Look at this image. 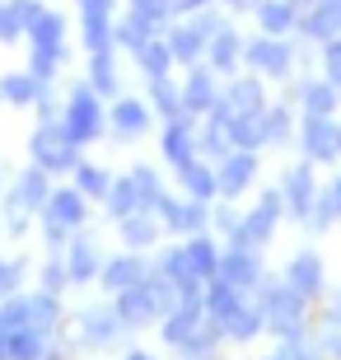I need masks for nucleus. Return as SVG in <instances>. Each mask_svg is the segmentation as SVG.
I'll list each match as a JSON object with an SVG mask.
<instances>
[{"label": "nucleus", "instance_id": "obj_1", "mask_svg": "<svg viewBox=\"0 0 341 360\" xmlns=\"http://www.w3.org/2000/svg\"><path fill=\"white\" fill-rule=\"evenodd\" d=\"M304 300L300 290H290L285 281H262V295H257V309H262L266 328H271L276 337H304Z\"/></svg>", "mask_w": 341, "mask_h": 360}, {"label": "nucleus", "instance_id": "obj_2", "mask_svg": "<svg viewBox=\"0 0 341 360\" xmlns=\"http://www.w3.org/2000/svg\"><path fill=\"white\" fill-rule=\"evenodd\" d=\"M38 220H42L47 248H52V253H66V243L75 239V229L84 225V197H79L75 187H61V192L47 197V206L38 211Z\"/></svg>", "mask_w": 341, "mask_h": 360}, {"label": "nucleus", "instance_id": "obj_3", "mask_svg": "<svg viewBox=\"0 0 341 360\" xmlns=\"http://www.w3.org/2000/svg\"><path fill=\"white\" fill-rule=\"evenodd\" d=\"M28 150H33V164L47 169V174H70L79 164V146L66 136L61 122H42L33 131V141H28Z\"/></svg>", "mask_w": 341, "mask_h": 360}, {"label": "nucleus", "instance_id": "obj_4", "mask_svg": "<svg viewBox=\"0 0 341 360\" xmlns=\"http://www.w3.org/2000/svg\"><path fill=\"white\" fill-rule=\"evenodd\" d=\"M243 66L257 75V80H285L290 75V66H295V47H290L285 38H252V42H243Z\"/></svg>", "mask_w": 341, "mask_h": 360}, {"label": "nucleus", "instance_id": "obj_5", "mask_svg": "<svg viewBox=\"0 0 341 360\" xmlns=\"http://www.w3.org/2000/svg\"><path fill=\"white\" fill-rule=\"evenodd\" d=\"M281 215H285V201H281V192H266V197L257 201L248 215H243V225H238L234 243H238V248H252V253H262V243L276 234Z\"/></svg>", "mask_w": 341, "mask_h": 360}, {"label": "nucleus", "instance_id": "obj_6", "mask_svg": "<svg viewBox=\"0 0 341 360\" xmlns=\"http://www.w3.org/2000/svg\"><path fill=\"white\" fill-rule=\"evenodd\" d=\"M61 127H66V136L75 141V146H89L94 136L103 131V103H98V94H94V89H75V94H70Z\"/></svg>", "mask_w": 341, "mask_h": 360}, {"label": "nucleus", "instance_id": "obj_7", "mask_svg": "<svg viewBox=\"0 0 341 360\" xmlns=\"http://www.w3.org/2000/svg\"><path fill=\"white\" fill-rule=\"evenodd\" d=\"M122 333H131V328L122 323L117 304H89V309H79V342H84V347H112Z\"/></svg>", "mask_w": 341, "mask_h": 360}, {"label": "nucleus", "instance_id": "obj_8", "mask_svg": "<svg viewBox=\"0 0 341 360\" xmlns=\"http://www.w3.org/2000/svg\"><path fill=\"white\" fill-rule=\"evenodd\" d=\"M281 201H285V215L290 220H309V211H314L318 201V183H314V164H295V169H285V183H281Z\"/></svg>", "mask_w": 341, "mask_h": 360}, {"label": "nucleus", "instance_id": "obj_9", "mask_svg": "<svg viewBox=\"0 0 341 360\" xmlns=\"http://www.w3.org/2000/svg\"><path fill=\"white\" fill-rule=\"evenodd\" d=\"M300 146L309 155V164H328L341 155V127L332 117H304L300 122Z\"/></svg>", "mask_w": 341, "mask_h": 360}, {"label": "nucleus", "instance_id": "obj_10", "mask_svg": "<svg viewBox=\"0 0 341 360\" xmlns=\"http://www.w3.org/2000/svg\"><path fill=\"white\" fill-rule=\"evenodd\" d=\"M215 276L224 281V285H234L238 295H248L262 285V262H257V253L252 248H229V253H220V267H215Z\"/></svg>", "mask_w": 341, "mask_h": 360}, {"label": "nucleus", "instance_id": "obj_11", "mask_svg": "<svg viewBox=\"0 0 341 360\" xmlns=\"http://www.w3.org/2000/svg\"><path fill=\"white\" fill-rule=\"evenodd\" d=\"M252 178H257V155L252 150H229L220 164H215V187H220V197H238V192H248Z\"/></svg>", "mask_w": 341, "mask_h": 360}, {"label": "nucleus", "instance_id": "obj_12", "mask_svg": "<svg viewBox=\"0 0 341 360\" xmlns=\"http://www.w3.org/2000/svg\"><path fill=\"white\" fill-rule=\"evenodd\" d=\"M281 281H285L290 290H300L304 300H318V295H323V281H328L318 248H300V253L285 262V276H281Z\"/></svg>", "mask_w": 341, "mask_h": 360}, {"label": "nucleus", "instance_id": "obj_13", "mask_svg": "<svg viewBox=\"0 0 341 360\" xmlns=\"http://www.w3.org/2000/svg\"><path fill=\"white\" fill-rule=\"evenodd\" d=\"M224 112V117H248V112H262L266 108V94H262V80L257 75H248V80H234L224 84L220 103H215Z\"/></svg>", "mask_w": 341, "mask_h": 360}, {"label": "nucleus", "instance_id": "obj_14", "mask_svg": "<svg viewBox=\"0 0 341 360\" xmlns=\"http://www.w3.org/2000/svg\"><path fill=\"white\" fill-rule=\"evenodd\" d=\"M159 215H164V225L173 229V234H201V229L210 225V211L206 201H178V197H164V206H159Z\"/></svg>", "mask_w": 341, "mask_h": 360}, {"label": "nucleus", "instance_id": "obj_15", "mask_svg": "<svg viewBox=\"0 0 341 360\" xmlns=\"http://www.w3.org/2000/svg\"><path fill=\"white\" fill-rule=\"evenodd\" d=\"M112 304H117L122 323L127 328H145V323H155L159 319V304H155V295H150V285H131V290H117L112 295Z\"/></svg>", "mask_w": 341, "mask_h": 360}, {"label": "nucleus", "instance_id": "obj_16", "mask_svg": "<svg viewBox=\"0 0 341 360\" xmlns=\"http://www.w3.org/2000/svg\"><path fill=\"white\" fill-rule=\"evenodd\" d=\"M145 271H150V262H145L141 253H117L112 262H103V267H98V276H103L108 295H117V290H131V285H141Z\"/></svg>", "mask_w": 341, "mask_h": 360}, {"label": "nucleus", "instance_id": "obj_17", "mask_svg": "<svg viewBox=\"0 0 341 360\" xmlns=\"http://www.w3.org/2000/svg\"><path fill=\"white\" fill-rule=\"evenodd\" d=\"M206 61H210L215 75H234V70L243 66V38H238V28L224 24L220 33L206 42Z\"/></svg>", "mask_w": 341, "mask_h": 360}, {"label": "nucleus", "instance_id": "obj_18", "mask_svg": "<svg viewBox=\"0 0 341 360\" xmlns=\"http://www.w3.org/2000/svg\"><path fill=\"white\" fill-rule=\"evenodd\" d=\"M178 89H183V112H187V117H192V112H215V103H220L215 70H192Z\"/></svg>", "mask_w": 341, "mask_h": 360}, {"label": "nucleus", "instance_id": "obj_19", "mask_svg": "<svg viewBox=\"0 0 341 360\" xmlns=\"http://www.w3.org/2000/svg\"><path fill=\"white\" fill-rule=\"evenodd\" d=\"M108 122H112V131H117L122 141H141V136L150 131V103H141V98H117L112 112H108Z\"/></svg>", "mask_w": 341, "mask_h": 360}, {"label": "nucleus", "instance_id": "obj_20", "mask_svg": "<svg viewBox=\"0 0 341 360\" xmlns=\"http://www.w3.org/2000/svg\"><path fill=\"white\" fill-rule=\"evenodd\" d=\"M164 160H169L173 169H183L187 160H197V127H192V117H173L169 127H164Z\"/></svg>", "mask_w": 341, "mask_h": 360}, {"label": "nucleus", "instance_id": "obj_21", "mask_svg": "<svg viewBox=\"0 0 341 360\" xmlns=\"http://www.w3.org/2000/svg\"><path fill=\"white\" fill-rule=\"evenodd\" d=\"M24 33L33 38L38 52H66V19H61L56 10H38L33 19H28Z\"/></svg>", "mask_w": 341, "mask_h": 360}, {"label": "nucleus", "instance_id": "obj_22", "mask_svg": "<svg viewBox=\"0 0 341 360\" xmlns=\"http://www.w3.org/2000/svg\"><path fill=\"white\" fill-rule=\"evenodd\" d=\"M197 150L201 155H215V160H224V155L234 150V127H229V117H224L220 108L206 112V127L197 131Z\"/></svg>", "mask_w": 341, "mask_h": 360}, {"label": "nucleus", "instance_id": "obj_23", "mask_svg": "<svg viewBox=\"0 0 341 360\" xmlns=\"http://www.w3.org/2000/svg\"><path fill=\"white\" fill-rule=\"evenodd\" d=\"M14 197L24 201L28 211L38 215L42 206H47V197H52V183H47V169H38V164H33V169H24V174L14 178V187H10Z\"/></svg>", "mask_w": 341, "mask_h": 360}, {"label": "nucleus", "instance_id": "obj_24", "mask_svg": "<svg viewBox=\"0 0 341 360\" xmlns=\"http://www.w3.org/2000/svg\"><path fill=\"white\" fill-rule=\"evenodd\" d=\"M178 183H183V192L192 201H210V197H220V187H215V169L201 160H187L183 169H178Z\"/></svg>", "mask_w": 341, "mask_h": 360}, {"label": "nucleus", "instance_id": "obj_25", "mask_svg": "<svg viewBox=\"0 0 341 360\" xmlns=\"http://www.w3.org/2000/svg\"><path fill=\"white\" fill-rule=\"evenodd\" d=\"M117 234L127 243V253H141V248H150L159 239V220H150V211H136L127 220H117Z\"/></svg>", "mask_w": 341, "mask_h": 360}, {"label": "nucleus", "instance_id": "obj_26", "mask_svg": "<svg viewBox=\"0 0 341 360\" xmlns=\"http://www.w3.org/2000/svg\"><path fill=\"white\" fill-rule=\"evenodd\" d=\"M295 19H300V10L290 0H262L257 5V24H262L266 38H285L290 28H295Z\"/></svg>", "mask_w": 341, "mask_h": 360}, {"label": "nucleus", "instance_id": "obj_27", "mask_svg": "<svg viewBox=\"0 0 341 360\" xmlns=\"http://www.w3.org/2000/svg\"><path fill=\"white\" fill-rule=\"evenodd\" d=\"M98 267H103V262H98V248H94L89 239H70L66 243V271H70V281H94L98 276Z\"/></svg>", "mask_w": 341, "mask_h": 360}, {"label": "nucleus", "instance_id": "obj_28", "mask_svg": "<svg viewBox=\"0 0 341 360\" xmlns=\"http://www.w3.org/2000/svg\"><path fill=\"white\" fill-rule=\"evenodd\" d=\"M266 328V319H262V309L257 304H238L229 319H224V328H220V337H229V342H252V337Z\"/></svg>", "mask_w": 341, "mask_h": 360}, {"label": "nucleus", "instance_id": "obj_29", "mask_svg": "<svg viewBox=\"0 0 341 360\" xmlns=\"http://www.w3.org/2000/svg\"><path fill=\"white\" fill-rule=\"evenodd\" d=\"M300 108H304V117H332V108H337V84L332 80L300 84Z\"/></svg>", "mask_w": 341, "mask_h": 360}, {"label": "nucleus", "instance_id": "obj_30", "mask_svg": "<svg viewBox=\"0 0 341 360\" xmlns=\"http://www.w3.org/2000/svg\"><path fill=\"white\" fill-rule=\"evenodd\" d=\"M136 61H141V75H145V80H164V75H169V66H178V61H173V52H169V38H150L141 52H136Z\"/></svg>", "mask_w": 341, "mask_h": 360}, {"label": "nucleus", "instance_id": "obj_31", "mask_svg": "<svg viewBox=\"0 0 341 360\" xmlns=\"http://www.w3.org/2000/svg\"><path fill=\"white\" fill-rule=\"evenodd\" d=\"M103 201H108V215H112V220H127V215L141 211V192H136L131 174H127V178H112V187H108Z\"/></svg>", "mask_w": 341, "mask_h": 360}, {"label": "nucleus", "instance_id": "obj_32", "mask_svg": "<svg viewBox=\"0 0 341 360\" xmlns=\"http://www.w3.org/2000/svg\"><path fill=\"white\" fill-rule=\"evenodd\" d=\"M131 183H136V192H141V211H150V215H159V206H164V183H159V174L150 169V164H136L131 169Z\"/></svg>", "mask_w": 341, "mask_h": 360}, {"label": "nucleus", "instance_id": "obj_33", "mask_svg": "<svg viewBox=\"0 0 341 360\" xmlns=\"http://www.w3.org/2000/svg\"><path fill=\"white\" fill-rule=\"evenodd\" d=\"M150 108H155V112H164V117H187L183 112V89H178V84L169 80V75H164V80H150Z\"/></svg>", "mask_w": 341, "mask_h": 360}, {"label": "nucleus", "instance_id": "obj_34", "mask_svg": "<svg viewBox=\"0 0 341 360\" xmlns=\"http://www.w3.org/2000/svg\"><path fill=\"white\" fill-rule=\"evenodd\" d=\"M70 174H75V192H79V197H108V187H112L108 169H98V164H84V160H79Z\"/></svg>", "mask_w": 341, "mask_h": 360}, {"label": "nucleus", "instance_id": "obj_35", "mask_svg": "<svg viewBox=\"0 0 341 360\" xmlns=\"http://www.w3.org/2000/svg\"><path fill=\"white\" fill-rule=\"evenodd\" d=\"M0 98H5V103L10 108H28L33 103V98H38V80H33V75H0Z\"/></svg>", "mask_w": 341, "mask_h": 360}, {"label": "nucleus", "instance_id": "obj_36", "mask_svg": "<svg viewBox=\"0 0 341 360\" xmlns=\"http://www.w3.org/2000/svg\"><path fill=\"white\" fill-rule=\"evenodd\" d=\"M262 131H266V146H290V108L285 103L262 108Z\"/></svg>", "mask_w": 341, "mask_h": 360}, {"label": "nucleus", "instance_id": "obj_37", "mask_svg": "<svg viewBox=\"0 0 341 360\" xmlns=\"http://www.w3.org/2000/svg\"><path fill=\"white\" fill-rule=\"evenodd\" d=\"M42 351H47V337L38 328H28V323L10 337V360H42Z\"/></svg>", "mask_w": 341, "mask_h": 360}, {"label": "nucleus", "instance_id": "obj_38", "mask_svg": "<svg viewBox=\"0 0 341 360\" xmlns=\"http://www.w3.org/2000/svg\"><path fill=\"white\" fill-rule=\"evenodd\" d=\"M89 89L98 94V98L117 89V70H112V52H94V61H89Z\"/></svg>", "mask_w": 341, "mask_h": 360}, {"label": "nucleus", "instance_id": "obj_39", "mask_svg": "<svg viewBox=\"0 0 341 360\" xmlns=\"http://www.w3.org/2000/svg\"><path fill=\"white\" fill-rule=\"evenodd\" d=\"M70 285V271H66V257H47V262H42V276H38V290L42 295H56V300H61V290H66Z\"/></svg>", "mask_w": 341, "mask_h": 360}, {"label": "nucleus", "instance_id": "obj_40", "mask_svg": "<svg viewBox=\"0 0 341 360\" xmlns=\"http://www.w3.org/2000/svg\"><path fill=\"white\" fill-rule=\"evenodd\" d=\"M24 33V14L14 10V0H0V42H19Z\"/></svg>", "mask_w": 341, "mask_h": 360}, {"label": "nucleus", "instance_id": "obj_41", "mask_svg": "<svg viewBox=\"0 0 341 360\" xmlns=\"http://www.w3.org/2000/svg\"><path fill=\"white\" fill-rule=\"evenodd\" d=\"M28 262L19 257V262H10V257H0V300H10L14 290H19V281H24Z\"/></svg>", "mask_w": 341, "mask_h": 360}, {"label": "nucleus", "instance_id": "obj_42", "mask_svg": "<svg viewBox=\"0 0 341 360\" xmlns=\"http://www.w3.org/2000/svg\"><path fill=\"white\" fill-rule=\"evenodd\" d=\"M210 225H215V229H220V234H224V239L234 243L238 225H243V215H238L234 206H215V211H210Z\"/></svg>", "mask_w": 341, "mask_h": 360}, {"label": "nucleus", "instance_id": "obj_43", "mask_svg": "<svg viewBox=\"0 0 341 360\" xmlns=\"http://www.w3.org/2000/svg\"><path fill=\"white\" fill-rule=\"evenodd\" d=\"M323 80H332L341 89V38H332L328 52H323Z\"/></svg>", "mask_w": 341, "mask_h": 360}, {"label": "nucleus", "instance_id": "obj_44", "mask_svg": "<svg viewBox=\"0 0 341 360\" xmlns=\"http://www.w3.org/2000/svg\"><path fill=\"white\" fill-rule=\"evenodd\" d=\"M131 10L145 14V19H155V24H164L173 14V0H131Z\"/></svg>", "mask_w": 341, "mask_h": 360}, {"label": "nucleus", "instance_id": "obj_45", "mask_svg": "<svg viewBox=\"0 0 341 360\" xmlns=\"http://www.w3.org/2000/svg\"><path fill=\"white\" fill-rule=\"evenodd\" d=\"M215 0H173V10H187V14H197V10H210Z\"/></svg>", "mask_w": 341, "mask_h": 360}, {"label": "nucleus", "instance_id": "obj_46", "mask_svg": "<svg viewBox=\"0 0 341 360\" xmlns=\"http://www.w3.org/2000/svg\"><path fill=\"white\" fill-rule=\"evenodd\" d=\"M328 197H332V206H337V215H341V174L328 183Z\"/></svg>", "mask_w": 341, "mask_h": 360}, {"label": "nucleus", "instance_id": "obj_47", "mask_svg": "<svg viewBox=\"0 0 341 360\" xmlns=\"http://www.w3.org/2000/svg\"><path fill=\"white\" fill-rule=\"evenodd\" d=\"M42 360H70V351H66V347H56V351H42Z\"/></svg>", "mask_w": 341, "mask_h": 360}, {"label": "nucleus", "instance_id": "obj_48", "mask_svg": "<svg viewBox=\"0 0 341 360\" xmlns=\"http://www.w3.org/2000/svg\"><path fill=\"white\" fill-rule=\"evenodd\" d=\"M332 323H337V328H341V290L332 295Z\"/></svg>", "mask_w": 341, "mask_h": 360}, {"label": "nucleus", "instance_id": "obj_49", "mask_svg": "<svg viewBox=\"0 0 341 360\" xmlns=\"http://www.w3.org/2000/svg\"><path fill=\"white\" fill-rule=\"evenodd\" d=\"M127 360H155V356H150V351H131V356H127Z\"/></svg>", "mask_w": 341, "mask_h": 360}, {"label": "nucleus", "instance_id": "obj_50", "mask_svg": "<svg viewBox=\"0 0 341 360\" xmlns=\"http://www.w3.org/2000/svg\"><path fill=\"white\" fill-rule=\"evenodd\" d=\"M266 360H281V356H266Z\"/></svg>", "mask_w": 341, "mask_h": 360}]
</instances>
